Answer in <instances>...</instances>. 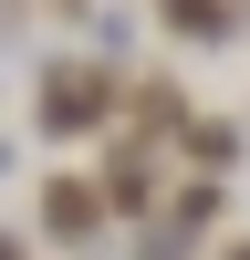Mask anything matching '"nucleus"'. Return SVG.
<instances>
[{"label": "nucleus", "mask_w": 250, "mask_h": 260, "mask_svg": "<svg viewBox=\"0 0 250 260\" xmlns=\"http://www.w3.org/2000/svg\"><path fill=\"white\" fill-rule=\"evenodd\" d=\"M42 229H52V240H94L104 229V198L83 177H52V198H42Z\"/></svg>", "instance_id": "2"}, {"label": "nucleus", "mask_w": 250, "mask_h": 260, "mask_svg": "<svg viewBox=\"0 0 250 260\" xmlns=\"http://www.w3.org/2000/svg\"><path fill=\"white\" fill-rule=\"evenodd\" d=\"M104 104H115V83H83V62H63V83H52V94H42V125H52V136H73V125L83 115H104Z\"/></svg>", "instance_id": "1"}, {"label": "nucleus", "mask_w": 250, "mask_h": 260, "mask_svg": "<svg viewBox=\"0 0 250 260\" xmlns=\"http://www.w3.org/2000/svg\"><path fill=\"white\" fill-rule=\"evenodd\" d=\"M229 260H250V240H240V250H229Z\"/></svg>", "instance_id": "4"}, {"label": "nucleus", "mask_w": 250, "mask_h": 260, "mask_svg": "<svg viewBox=\"0 0 250 260\" xmlns=\"http://www.w3.org/2000/svg\"><path fill=\"white\" fill-rule=\"evenodd\" d=\"M167 31H198V42H219V31H229V11H219V0H167Z\"/></svg>", "instance_id": "3"}]
</instances>
